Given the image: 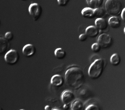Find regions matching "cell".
I'll return each mask as SVG.
<instances>
[{
	"instance_id": "cell-19",
	"label": "cell",
	"mask_w": 125,
	"mask_h": 110,
	"mask_svg": "<svg viewBox=\"0 0 125 110\" xmlns=\"http://www.w3.org/2000/svg\"><path fill=\"white\" fill-rule=\"evenodd\" d=\"M55 57L57 59L62 60L64 59L66 55L65 51L62 48L56 49L54 52Z\"/></svg>"
},
{
	"instance_id": "cell-32",
	"label": "cell",
	"mask_w": 125,
	"mask_h": 110,
	"mask_svg": "<svg viewBox=\"0 0 125 110\" xmlns=\"http://www.w3.org/2000/svg\"><path fill=\"white\" fill-rule=\"evenodd\" d=\"M21 0L22 1H27L28 0Z\"/></svg>"
},
{
	"instance_id": "cell-20",
	"label": "cell",
	"mask_w": 125,
	"mask_h": 110,
	"mask_svg": "<svg viewBox=\"0 0 125 110\" xmlns=\"http://www.w3.org/2000/svg\"><path fill=\"white\" fill-rule=\"evenodd\" d=\"M101 47L98 43H94L92 45L91 49L92 51L95 53H98L100 51Z\"/></svg>"
},
{
	"instance_id": "cell-10",
	"label": "cell",
	"mask_w": 125,
	"mask_h": 110,
	"mask_svg": "<svg viewBox=\"0 0 125 110\" xmlns=\"http://www.w3.org/2000/svg\"><path fill=\"white\" fill-rule=\"evenodd\" d=\"M34 46L31 44H28L25 45L22 49L23 54L27 57H29L33 55L35 52Z\"/></svg>"
},
{
	"instance_id": "cell-22",
	"label": "cell",
	"mask_w": 125,
	"mask_h": 110,
	"mask_svg": "<svg viewBox=\"0 0 125 110\" xmlns=\"http://www.w3.org/2000/svg\"><path fill=\"white\" fill-rule=\"evenodd\" d=\"M86 110H99V108L97 105L94 104H91L88 106L85 109Z\"/></svg>"
},
{
	"instance_id": "cell-12",
	"label": "cell",
	"mask_w": 125,
	"mask_h": 110,
	"mask_svg": "<svg viewBox=\"0 0 125 110\" xmlns=\"http://www.w3.org/2000/svg\"><path fill=\"white\" fill-rule=\"evenodd\" d=\"M9 41L2 36L0 37V53L3 54L7 51L10 47Z\"/></svg>"
},
{
	"instance_id": "cell-23",
	"label": "cell",
	"mask_w": 125,
	"mask_h": 110,
	"mask_svg": "<svg viewBox=\"0 0 125 110\" xmlns=\"http://www.w3.org/2000/svg\"><path fill=\"white\" fill-rule=\"evenodd\" d=\"M4 37L8 40H12L13 38V35L11 32H8L5 33Z\"/></svg>"
},
{
	"instance_id": "cell-1",
	"label": "cell",
	"mask_w": 125,
	"mask_h": 110,
	"mask_svg": "<svg viewBox=\"0 0 125 110\" xmlns=\"http://www.w3.org/2000/svg\"><path fill=\"white\" fill-rule=\"evenodd\" d=\"M64 78L67 86L75 90L80 88L83 84L85 79L83 70L79 67L75 65L68 68L65 73Z\"/></svg>"
},
{
	"instance_id": "cell-25",
	"label": "cell",
	"mask_w": 125,
	"mask_h": 110,
	"mask_svg": "<svg viewBox=\"0 0 125 110\" xmlns=\"http://www.w3.org/2000/svg\"><path fill=\"white\" fill-rule=\"evenodd\" d=\"M65 65L64 64H62L60 66H58L56 67L55 69V70H56V71L58 72H61L64 70L65 68Z\"/></svg>"
},
{
	"instance_id": "cell-8",
	"label": "cell",
	"mask_w": 125,
	"mask_h": 110,
	"mask_svg": "<svg viewBox=\"0 0 125 110\" xmlns=\"http://www.w3.org/2000/svg\"><path fill=\"white\" fill-rule=\"evenodd\" d=\"M95 24L100 31L106 32L109 30L108 22L103 18H97L95 21Z\"/></svg>"
},
{
	"instance_id": "cell-26",
	"label": "cell",
	"mask_w": 125,
	"mask_h": 110,
	"mask_svg": "<svg viewBox=\"0 0 125 110\" xmlns=\"http://www.w3.org/2000/svg\"><path fill=\"white\" fill-rule=\"evenodd\" d=\"M121 16L122 20L125 23V8H123L121 13Z\"/></svg>"
},
{
	"instance_id": "cell-31",
	"label": "cell",
	"mask_w": 125,
	"mask_h": 110,
	"mask_svg": "<svg viewBox=\"0 0 125 110\" xmlns=\"http://www.w3.org/2000/svg\"><path fill=\"white\" fill-rule=\"evenodd\" d=\"M124 33L125 35V27H124Z\"/></svg>"
},
{
	"instance_id": "cell-13",
	"label": "cell",
	"mask_w": 125,
	"mask_h": 110,
	"mask_svg": "<svg viewBox=\"0 0 125 110\" xmlns=\"http://www.w3.org/2000/svg\"><path fill=\"white\" fill-rule=\"evenodd\" d=\"M108 23L109 26L111 28L116 29L120 26L121 20L117 16H111L109 19Z\"/></svg>"
},
{
	"instance_id": "cell-5",
	"label": "cell",
	"mask_w": 125,
	"mask_h": 110,
	"mask_svg": "<svg viewBox=\"0 0 125 110\" xmlns=\"http://www.w3.org/2000/svg\"><path fill=\"white\" fill-rule=\"evenodd\" d=\"M112 42V38L111 36L105 33L100 34L97 40V42L101 48L104 49L109 47L111 45Z\"/></svg>"
},
{
	"instance_id": "cell-21",
	"label": "cell",
	"mask_w": 125,
	"mask_h": 110,
	"mask_svg": "<svg viewBox=\"0 0 125 110\" xmlns=\"http://www.w3.org/2000/svg\"><path fill=\"white\" fill-rule=\"evenodd\" d=\"M58 4L61 7L66 6L69 2L70 0H57Z\"/></svg>"
},
{
	"instance_id": "cell-4",
	"label": "cell",
	"mask_w": 125,
	"mask_h": 110,
	"mask_svg": "<svg viewBox=\"0 0 125 110\" xmlns=\"http://www.w3.org/2000/svg\"><path fill=\"white\" fill-rule=\"evenodd\" d=\"M29 14L34 21H38L41 17L42 12L41 6L37 3L31 4L28 8Z\"/></svg>"
},
{
	"instance_id": "cell-7",
	"label": "cell",
	"mask_w": 125,
	"mask_h": 110,
	"mask_svg": "<svg viewBox=\"0 0 125 110\" xmlns=\"http://www.w3.org/2000/svg\"><path fill=\"white\" fill-rule=\"evenodd\" d=\"M75 96L72 91L68 90L64 91L61 96L62 101L64 104L69 105L75 100Z\"/></svg>"
},
{
	"instance_id": "cell-14",
	"label": "cell",
	"mask_w": 125,
	"mask_h": 110,
	"mask_svg": "<svg viewBox=\"0 0 125 110\" xmlns=\"http://www.w3.org/2000/svg\"><path fill=\"white\" fill-rule=\"evenodd\" d=\"M81 14L85 18L91 19L94 17V9L89 7L84 8L82 11Z\"/></svg>"
},
{
	"instance_id": "cell-24",
	"label": "cell",
	"mask_w": 125,
	"mask_h": 110,
	"mask_svg": "<svg viewBox=\"0 0 125 110\" xmlns=\"http://www.w3.org/2000/svg\"><path fill=\"white\" fill-rule=\"evenodd\" d=\"M88 37L85 33H83L80 35L79 37V39L81 42H84L86 40Z\"/></svg>"
},
{
	"instance_id": "cell-30",
	"label": "cell",
	"mask_w": 125,
	"mask_h": 110,
	"mask_svg": "<svg viewBox=\"0 0 125 110\" xmlns=\"http://www.w3.org/2000/svg\"><path fill=\"white\" fill-rule=\"evenodd\" d=\"M63 108L65 110L68 109L69 108V105L66 104H64L63 106Z\"/></svg>"
},
{
	"instance_id": "cell-6",
	"label": "cell",
	"mask_w": 125,
	"mask_h": 110,
	"mask_svg": "<svg viewBox=\"0 0 125 110\" xmlns=\"http://www.w3.org/2000/svg\"><path fill=\"white\" fill-rule=\"evenodd\" d=\"M19 55L17 50L11 49L7 51L4 57L5 62L10 64H13L15 63L18 61Z\"/></svg>"
},
{
	"instance_id": "cell-27",
	"label": "cell",
	"mask_w": 125,
	"mask_h": 110,
	"mask_svg": "<svg viewBox=\"0 0 125 110\" xmlns=\"http://www.w3.org/2000/svg\"><path fill=\"white\" fill-rule=\"evenodd\" d=\"M84 27L83 26V25H81L80 26L79 28V32H83L84 31H85V29Z\"/></svg>"
},
{
	"instance_id": "cell-2",
	"label": "cell",
	"mask_w": 125,
	"mask_h": 110,
	"mask_svg": "<svg viewBox=\"0 0 125 110\" xmlns=\"http://www.w3.org/2000/svg\"><path fill=\"white\" fill-rule=\"evenodd\" d=\"M107 64L106 60L99 58L93 62L88 70V75L91 78L95 79L99 78L102 74Z\"/></svg>"
},
{
	"instance_id": "cell-9",
	"label": "cell",
	"mask_w": 125,
	"mask_h": 110,
	"mask_svg": "<svg viewBox=\"0 0 125 110\" xmlns=\"http://www.w3.org/2000/svg\"><path fill=\"white\" fill-rule=\"evenodd\" d=\"M100 32L95 26L90 25L86 28L85 33L88 37L94 38L97 37Z\"/></svg>"
},
{
	"instance_id": "cell-11",
	"label": "cell",
	"mask_w": 125,
	"mask_h": 110,
	"mask_svg": "<svg viewBox=\"0 0 125 110\" xmlns=\"http://www.w3.org/2000/svg\"><path fill=\"white\" fill-rule=\"evenodd\" d=\"M64 79L62 76L59 74L53 75L51 80V83L53 85L56 87L62 86L63 84Z\"/></svg>"
},
{
	"instance_id": "cell-16",
	"label": "cell",
	"mask_w": 125,
	"mask_h": 110,
	"mask_svg": "<svg viewBox=\"0 0 125 110\" xmlns=\"http://www.w3.org/2000/svg\"><path fill=\"white\" fill-rule=\"evenodd\" d=\"M83 108V103L80 99H75L71 103V108L72 110H82Z\"/></svg>"
},
{
	"instance_id": "cell-3",
	"label": "cell",
	"mask_w": 125,
	"mask_h": 110,
	"mask_svg": "<svg viewBox=\"0 0 125 110\" xmlns=\"http://www.w3.org/2000/svg\"><path fill=\"white\" fill-rule=\"evenodd\" d=\"M123 9L121 0H106L105 3V9L107 13L112 16L118 15Z\"/></svg>"
},
{
	"instance_id": "cell-15",
	"label": "cell",
	"mask_w": 125,
	"mask_h": 110,
	"mask_svg": "<svg viewBox=\"0 0 125 110\" xmlns=\"http://www.w3.org/2000/svg\"><path fill=\"white\" fill-rule=\"evenodd\" d=\"M88 5L89 7L94 9L101 7L104 0H86Z\"/></svg>"
},
{
	"instance_id": "cell-18",
	"label": "cell",
	"mask_w": 125,
	"mask_h": 110,
	"mask_svg": "<svg viewBox=\"0 0 125 110\" xmlns=\"http://www.w3.org/2000/svg\"><path fill=\"white\" fill-rule=\"evenodd\" d=\"M121 58L120 55L117 53H115L111 56L110 58L111 63L114 66L118 65L120 63Z\"/></svg>"
},
{
	"instance_id": "cell-28",
	"label": "cell",
	"mask_w": 125,
	"mask_h": 110,
	"mask_svg": "<svg viewBox=\"0 0 125 110\" xmlns=\"http://www.w3.org/2000/svg\"><path fill=\"white\" fill-rule=\"evenodd\" d=\"M86 93V90L84 89L82 90L80 92V94L81 95H83L85 94Z\"/></svg>"
},
{
	"instance_id": "cell-29",
	"label": "cell",
	"mask_w": 125,
	"mask_h": 110,
	"mask_svg": "<svg viewBox=\"0 0 125 110\" xmlns=\"http://www.w3.org/2000/svg\"><path fill=\"white\" fill-rule=\"evenodd\" d=\"M51 107L49 105L46 106L44 107V109L46 110H51Z\"/></svg>"
},
{
	"instance_id": "cell-17",
	"label": "cell",
	"mask_w": 125,
	"mask_h": 110,
	"mask_svg": "<svg viewBox=\"0 0 125 110\" xmlns=\"http://www.w3.org/2000/svg\"><path fill=\"white\" fill-rule=\"evenodd\" d=\"M94 17L97 18H103L107 13L104 8L99 7L94 9Z\"/></svg>"
}]
</instances>
